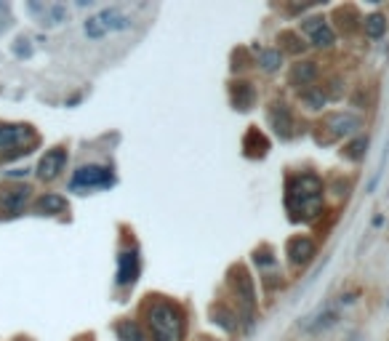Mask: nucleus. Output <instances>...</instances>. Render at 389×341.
<instances>
[{"label": "nucleus", "mask_w": 389, "mask_h": 341, "mask_svg": "<svg viewBox=\"0 0 389 341\" xmlns=\"http://www.w3.org/2000/svg\"><path fill=\"white\" fill-rule=\"evenodd\" d=\"M286 203H288V211L293 214V219H315L323 208V181L315 173L293 176L288 181Z\"/></svg>", "instance_id": "f257e3e1"}, {"label": "nucleus", "mask_w": 389, "mask_h": 341, "mask_svg": "<svg viewBox=\"0 0 389 341\" xmlns=\"http://www.w3.org/2000/svg\"><path fill=\"white\" fill-rule=\"evenodd\" d=\"M147 325H149L152 341H181V333H184L181 312L168 301H155L147 310Z\"/></svg>", "instance_id": "f03ea898"}, {"label": "nucleus", "mask_w": 389, "mask_h": 341, "mask_svg": "<svg viewBox=\"0 0 389 341\" xmlns=\"http://www.w3.org/2000/svg\"><path fill=\"white\" fill-rule=\"evenodd\" d=\"M131 27V19L118 11V8H104L99 11L97 16H91L86 22V35L88 38H104L107 32H118V29H128Z\"/></svg>", "instance_id": "7ed1b4c3"}, {"label": "nucleus", "mask_w": 389, "mask_h": 341, "mask_svg": "<svg viewBox=\"0 0 389 341\" xmlns=\"http://www.w3.org/2000/svg\"><path fill=\"white\" fill-rule=\"evenodd\" d=\"M35 144V131L29 125H14V123H0V152L3 149H16L29 152L27 147Z\"/></svg>", "instance_id": "20e7f679"}, {"label": "nucleus", "mask_w": 389, "mask_h": 341, "mask_svg": "<svg viewBox=\"0 0 389 341\" xmlns=\"http://www.w3.org/2000/svg\"><path fill=\"white\" fill-rule=\"evenodd\" d=\"M110 184H112V173L104 166H80L73 176V190H97Z\"/></svg>", "instance_id": "39448f33"}, {"label": "nucleus", "mask_w": 389, "mask_h": 341, "mask_svg": "<svg viewBox=\"0 0 389 341\" xmlns=\"http://www.w3.org/2000/svg\"><path fill=\"white\" fill-rule=\"evenodd\" d=\"M301 32L310 38V43L317 46V49H331L334 46V40H336V35H334V29L331 25L323 19V16H312V19H304V25H301Z\"/></svg>", "instance_id": "423d86ee"}, {"label": "nucleus", "mask_w": 389, "mask_h": 341, "mask_svg": "<svg viewBox=\"0 0 389 341\" xmlns=\"http://www.w3.org/2000/svg\"><path fill=\"white\" fill-rule=\"evenodd\" d=\"M64 163H67V149L53 147V149H49V152L40 157V163H38V176H40L43 181H53V179L64 170Z\"/></svg>", "instance_id": "0eeeda50"}, {"label": "nucleus", "mask_w": 389, "mask_h": 341, "mask_svg": "<svg viewBox=\"0 0 389 341\" xmlns=\"http://www.w3.org/2000/svg\"><path fill=\"white\" fill-rule=\"evenodd\" d=\"M360 125H363V121L357 115H352V112H334V115L325 118V128L334 136H352V134L360 131Z\"/></svg>", "instance_id": "6e6552de"}, {"label": "nucleus", "mask_w": 389, "mask_h": 341, "mask_svg": "<svg viewBox=\"0 0 389 341\" xmlns=\"http://www.w3.org/2000/svg\"><path fill=\"white\" fill-rule=\"evenodd\" d=\"M139 277V256L134 248H125L118 256V286H134Z\"/></svg>", "instance_id": "1a4fd4ad"}, {"label": "nucleus", "mask_w": 389, "mask_h": 341, "mask_svg": "<svg viewBox=\"0 0 389 341\" xmlns=\"http://www.w3.org/2000/svg\"><path fill=\"white\" fill-rule=\"evenodd\" d=\"M315 243L310 240V238H293L288 248H286V253H288V259H291V264H307V262H312V256H315Z\"/></svg>", "instance_id": "9d476101"}, {"label": "nucleus", "mask_w": 389, "mask_h": 341, "mask_svg": "<svg viewBox=\"0 0 389 341\" xmlns=\"http://www.w3.org/2000/svg\"><path fill=\"white\" fill-rule=\"evenodd\" d=\"M29 11H32V14H40V25H46V27L62 25V22H67V16H70L64 5H43V3H32V5H29Z\"/></svg>", "instance_id": "9b49d317"}, {"label": "nucleus", "mask_w": 389, "mask_h": 341, "mask_svg": "<svg viewBox=\"0 0 389 341\" xmlns=\"http://www.w3.org/2000/svg\"><path fill=\"white\" fill-rule=\"evenodd\" d=\"M235 293H238V299L243 304L245 315H251V310L256 304V293H253V283L245 275V269H238V275H235Z\"/></svg>", "instance_id": "f8f14e48"}, {"label": "nucleus", "mask_w": 389, "mask_h": 341, "mask_svg": "<svg viewBox=\"0 0 389 341\" xmlns=\"http://www.w3.org/2000/svg\"><path fill=\"white\" fill-rule=\"evenodd\" d=\"M29 192H32L29 187H14V190H8V192L3 195V211L11 214V216H16V214L27 205Z\"/></svg>", "instance_id": "ddd939ff"}, {"label": "nucleus", "mask_w": 389, "mask_h": 341, "mask_svg": "<svg viewBox=\"0 0 389 341\" xmlns=\"http://www.w3.org/2000/svg\"><path fill=\"white\" fill-rule=\"evenodd\" d=\"M269 123H272V128L283 136V139H288L293 134V118L291 112H288V107L286 104H277L272 112H269Z\"/></svg>", "instance_id": "4468645a"}, {"label": "nucleus", "mask_w": 389, "mask_h": 341, "mask_svg": "<svg viewBox=\"0 0 389 341\" xmlns=\"http://www.w3.org/2000/svg\"><path fill=\"white\" fill-rule=\"evenodd\" d=\"M35 208H38L40 214H49V216H53V214H64V211H67V200L59 195H43L38 203H35Z\"/></svg>", "instance_id": "2eb2a0df"}, {"label": "nucleus", "mask_w": 389, "mask_h": 341, "mask_svg": "<svg viewBox=\"0 0 389 341\" xmlns=\"http://www.w3.org/2000/svg\"><path fill=\"white\" fill-rule=\"evenodd\" d=\"M317 77V64L315 62H304V64H296L291 73L293 86H310Z\"/></svg>", "instance_id": "dca6fc26"}, {"label": "nucleus", "mask_w": 389, "mask_h": 341, "mask_svg": "<svg viewBox=\"0 0 389 341\" xmlns=\"http://www.w3.org/2000/svg\"><path fill=\"white\" fill-rule=\"evenodd\" d=\"M118 339L121 341H149L145 336V331H142V325L139 323H134V320H123L118 323Z\"/></svg>", "instance_id": "f3484780"}, {"label": "nucleus", "mask_w": 389, "mask_h": 341, "mask_svg": "<svg viewBox=\"0 0 389 341\" xmlns=\"http://www.w3.org/2000/svg\"><path fill=\"white\" fill-rule=\"evenodd\" d=\"M253 86L251 83H235V88H232V101H235V107L238 110H251V104H253Z\"/></svg>", "instance_id": "a211bd4d"}, {"label": "nucleus", "mask_w": 389, "mask_h": 341, "mask_svg": "<svg viewBox=\"0 0 389 341\" xmlns=\"http://www.w3.org/2000/svg\"><path fill=\"white\" fill-rule=\"evenodd\" d=\"M363 29L368 38H381L387 32V19L381 14H371V16L363 19Z\"/></svg>", "instance_id": "6ab92c4d"}, {"label": "nucleus", "mask_w": 389, "mask_h": 341, "mask_svg": "<svg viewBox=\"0 0 389 341\" xmlns=\"http://www.w3.org/2000/svg\"><path fill=\"white\" fill-rule=\"evenodd\" d=\"M280 62H283V53H280V51H262V53H259V64H262L264 73H275V70L280 67Z\"/></svg>", "instance_id": "aec40b11"}, {"label": "nucleus", "mask_w": 389, "mask_h": 341, "mask_svg": "<svg viewBox=\"0 0 389 341\" xmlns=\"http://www.w3.org/2000/svg\"><path fill=\"white\" fill-rule=\"evenodd\" d=\"M365 149H368V139L357 136L355 142H349V144L344 147V157H349V160H360V157L365 155Z\"/></svg>", "instance_id": "412c9836"}, {"label": "nucleus", "mask_w": 389, "mask_h": 341, "mask_svg": "<svg viewBox=\"0 0 389 341\" xmlns=\"http://www.w3.org/2000/svg\"><path fill=\"white\" fill-rule=\"evenodd\" d=\"M280 43H283V49L291 51V53H301L304 51V43H301V38L296 32H280Z\"/></svg>", "instance_id": "4be33fe9"}, {"label": "nucleus", "mask_w": 389, "mask_h": 341, "mask_svg": "<svg viewBox=\"0 0 389 341\" xmlns=\"http://www.w3.org/2000/svg\"><path fill=\"white\" fill-rule=\"evenodd\" d=\"M301 99H304V104H307L310 110H320V107L325 104V94H323V91H315V88L304 91V94H301Z\"/></svg>", "instance_id": "5701e85b"}, {"label": "nucleus", "mask_w": 389, "mask_h": 341, "mask_svg": "<svg viewBox=\"0 0 389 341\" xmlns=\"http://www.w3.org/2000/svg\"><path fill=\"white\" fill-rule=\"evenodd\" d=\"M232 320H235V315H232V312H227L224 307H216V310H214V323H219L221 328L235 331V323H232Z\"/></svg>", "instance_id": "b1692460"}, {"label": "nucleus", "mask_w": 389, "mask_h": 341, "mask_svg": "<svg viewBox=\"0 0 389 341\" xmlns=\"http://www.w3.org/2000/svg\"><path fill=\"white\" fill-rule=\"evenodd\" d=\"M16 43H19V46H16V56H29V53H32V49H29V40H27V38H19Z\"/></svg>", "instance_id": "393cba45"}, {"label": "nucleus", "mask_w": 389, "mask_h": 341, "mask_svg": "<svg viewBox=\"0 0 389 341\" xmlns=\"http://www.w3.org/2000/svg\"><path fill=\"white\" fill-rule=\"evenodd\" d=\"M8 27V8L0 3V29H5Z\"/></svg>", "instance_id": "a878e982"}]
</instances>
